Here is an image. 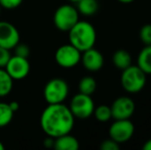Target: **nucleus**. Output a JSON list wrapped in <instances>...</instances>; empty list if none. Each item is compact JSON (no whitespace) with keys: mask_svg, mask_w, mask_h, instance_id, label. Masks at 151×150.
<instances>
[{"mask_svg":"<svg viewBox=\"0 0 151 150\" xmlns=\"http://www.w3.org/2000/svg\"><path fill=\"white\" fill-rule=\"evenodd\" d=\"M75 117L69 106L64 103L47 104L40 116V126L46 136L58 138L71 133L74 128Z\"/></svg>","mask_w":151,"mask_h":150,"instance_id":"obj_1","label":"nucleus"},{"mask_svg":"<svg viewBox=\"0 0 151 150\" xmlns=\"http://www.w3.org/2000/svg\"><path fill=\"white\" fill-rule=\"evenodd\" d=\"M69 43L75 46L80 52L93 47L97 41L96 29L90 22L78 21L69 31Z\"/></svg>","mask_w":151,"mask_h":150,"instance_id":"obj_2","label":"nucleus"},{"mask_svg":"<svg viewBox=\"0 0 151 150\" xmlns=\"http://www.w3.org/2000/svg\"><path fill=\"white\" fill-rule=\"evenodd\" d=\"M120 82L125 92L129 94H137L145 86L146 74L138 66L131 65L122 70Z\"/></svg>","mask_w":151,"mask_h":150,"instance_id":"obj_3","label":"nucleus"},{"mask_svg":"<svg viewBox=\"0 0 151 150\" xmlns=\"http://www.w3.org/2000/svg\"><path fill=\"white\" fill-rule=\"evenodd\" d=\"M79 21V12L71 4L59 6L54 14V24L58 30L68 32Z\"/></svg>","mask_w":151,"mask_h":150,"instance_id":"obj_4","label":"nucleus"},{"mask_svg":"<svg viewBox=\"0 0 151 150\" xmlns=\"http://www.w3.org/2000/svg\"><path fill=\"white\" fill-rule=\"evenodd\" d=\"M69 95V85L62 78H52L46 82L43 90L44 100L47 104L64 103Z\"/></svg>","mask_w":151,"mask_h":150,"instance_id":"obj_5","label":"nucleus"},{"mask_svg":"<svg viewBox=\"0 0 151 150\" xmlns=\"http://www.w3.org/2000/svg\"><path fill=\"white\" fill-rule=\"evenodd\" d=\"M69 108L75 118L86 119L93 115L95 110V103L90 95L78 93L71 99Z\"/></svg>","mask_w":151,"mask_h":150,"instance_id":"obj_6","label":"nucleus"},{"mask_svg":"<svg viewBox=\"0 0 151 150\" xmlns=\"http://www.w3.org/2000/svg\"><path fill=\"white\" fill-rule=\"evenodd\" d=\"M81 60V52L71 43L61 45L55 54V61L62 68H73L77 66Z\"/></svg>","mask_w":151,"mask_h":150,"instance_id":"obj_7","label":"nucleus"},{"mask_svg":"<svg viewBox=\"0 0 151 150\" xmlns=\"http://www.w3.org/2000/svg\"><path fill=\"white\" fill-rule=\"evenodd\" d=\"M134 133L135 126L129 119H115L109 128V138L121 144L131 140Z\"/></svg>","mask_w":151,"mask_h":150,"instance_id":"obj_8","label":"nucleus"},{"mask_svg":"<svg viewBox=\"0 0 151 150\" xmlns=\"http://www.w3.org/2000/svg\"><path fill=\"white\" fill-rule=\"evenodd\" d=\"M4 69L14 80H22L26 78L30 72V63L28 58L14 55L10 57Z\"/></svg>","mask_w":151,"mask_h":150,"instance_id":"obj_9","label":"nucleus"},{"mask_svg":"<svg viewBox=\"0 0 151 150\" xmlns=\"http://www.w3.org/2000/svg\"><path fill=\"white\" fill-rule=\"evenodd\" d=\"M135 103L129 97L121 96L113 101L110 106L112 118L114 119H129L135 112Z\"/></svg>","mask_w":151,"mask_h":150,"instance_id":"obj_10","label":"nucleus"},{"mask_svg":"<svg viewBox=\"0 0 151 150\" xmlns=\"http://www.w3.org/2000/svg\"><path fill=\"white\" fill-rule=\"evenodd\" d=\"M20 42V33L14 25L6 21H0V46L12 50Z\"/></svg>","mask_w":151,"mask_h":150,"instance_id":"obj_11","label":"nucleus"},{"mask_svg":"<svg viewBox=\"0 0 151 150\" xmlns=\"http://www.w3.org/2000/svg\"><path fill=\"white\" fill-rule=\"evenodd\" d=\"M81 62L84 69L90 72H97L104 66V57L96 48L91 47L81 52Z\"/></svg>","mask_w":151,"mask_h":150,"instance_id":"obj_12","label":"nucleus"},{"mask_svg":"<svg viewBox=\"0 0 151 150\" xmlns=\"http://www.w3.org/2000/svg\"><path fill=\"white\" fill-rule=\"evenodd\" d=\"M54 148L56 150H77L79 148V142L69 133L55 138Z\"/></svg>","mask_w":151,"mask_h":150,"instance_id":"obj_13","label":"nucleus"},{"mask_svg":"<svg viewBox=\"0 0 151 150\" xmlns=\"http://www.w3.org/2000/svg\"><path fill=\"white\" fill-rule=\"evenodd\" d=\"M112 62L114 66L119 70H124L132 65V56L127 50H117L112 56Z\"/></svg>","mask_w":151,"mask_h":150,"instance_id":"obj_14","label":"nucleus"},{"mask_svg":"<svg viewBox=\"0 0 151 150\" xmlns=\"http://www.w3.org/2000/svg\"><path fill=\"white\" fill-rule=\"evenodd\" d=\"M137 62V66L146 75L151 74V44L150 45H145L142 48L139 56H138Z\"/></svg>","mask_w":151,"mask_h":150,"instance_id":"obj_15","label":"nucleus"},{"mask_svg":"<svg viewBox=\"0 0 151 150\" xmlns=\"http://www.w3.org/2000/svg\"><path fill=\"white\" fill-rule=\"evenodd\" d=\"M78 12L82 16L91 17L93 16L99 9V3L98 0H79L76 2Z\"/></svg>","mask_w":151,"mask_h":150,"instance_id":"obj_16","label":"nucleus"},{"mask_svg":"<svg viewBox=\"0 0 151 150\" xmlns=\"http://www.w3.org/2000/svg\"><path fill=\"white\" fill-rule=\"evenodd\" d=\"M14 88V79L9 76L4 68H0V98L10 94Z\"/></svg>","mask_w":151,"mask_h":150,"instance_id":"obj_17","label":"nucleus"},{"mask_svg":"<svg viewBox=\"0 0 151 150\" xmlns=\"http://www.w3.org/2000/svg\"><path fill=\"white\" fill-rule=\"evenodd\" d=\"M96 88H97V81L93 77L91 76H84L80 79L79 83H78V90L79 93L84 95H91L95 93Z\"/></svg>","mask_w":151,"mask_h":150,"instance_id":"obj_18","label":"nucleus"},{"mask_svg":"<svg viewBox=\"0 0 151 150\" xmlns=\"http://www.w3.org/2000/svg\"><path fill=\"white\" fill-rule=\"evenodd\" d=\"M14 112L10 109L8 103L0 102V128L8 126L14 118Z\"/></svg>","mask_w":151,"mask_h":150,"instance_id":"obj_19","label":"nucleus"},{"mask_svg":"<svg viewBox=\"0 0 151 150\" xmlns=\"http://www.w3.org/2000/svg\"><path fill=\"white\" fill-rule=\"evenodd\" d=\"M93 114L95 115L96 119L101 122H107L112 118L111 108L107 105H100L98 107H95Z\"/></svg>","mask_w":151,"mask_h":150,"instance_id":"obj_20","label":"nucleus"},{"mask_svg":"<svg viewBox=\"0 0 151 150\" xmlns=\"http://www.w3.org/2000/svg\"><path fill=\"white\" fill-rule=\"evenodd\" d=\"M140 39L145 45L151 44V24H146L140 30Z\"/></svg>","mask_w":151,"mask_h":150,"instance_id":"obj_21","label":"nucleus"},{"mask_svg":"<svg viewBox=\"0 0 151 150\" xmlns=\"http://www.w3.org/2000/svg\"><path fill=\"white\" fill-rule=\"evenodd\" d=\"M12 50H14V55L16 56L23 57V58H28L29 55H30V48L25 43H20L19 42Z\"/></svg>","mask_w":151,"mask_h":150,"instance_id":"obj_22","label":"nucleus"},{"mask_svg":"<svg viewBox=\"0 0 151 150\" xmlns=\"http://www.w3.org/2000/svg\"><path fill=\"white\" fill-rule=\"evenodd\" d=\"M24 0H0V6L5 9H14L23 3Z\"/></svg>","mask_w":151,"mask_h":150,"instance_id":"obj_23","label":"nucleus"},{"mask_svg":"<svg viewBox=\"0 0 151 150\" xmlns=\"http://www.w3.org/2000/svg\"><path fill=\"white\" fill-rule=\"evenodd\" d=\"M100 148L102 150H118L119 149V144L117 142H115L114 140H112L111 138L106 139L100 145Z\"/></svg>","mask_w":151,"mask_h":150,"instance_id":"obj_24","label":"nucleus"},{"mask_svg":"<svg viewBox=\"0 0 151 150\" xmlns=\"http://www.w3.org/2000/svg\"><path fill=\"white\" fill-rule=\"evenodd\" d=\"M10 57H12L10 50L0 46V68H4L6 66Z\"/></svg>","mask_w":151,"mask_h":150,"instance_id":"obj_25","label":"nucleus"},{"mask_svg":"<svg viewBox=\"0 0 151 150\" xmlns=\"http://www.w3.org/2000/svg\"><path fill=\"white\" fill-rule=\"evenodd\" d=\"M55 144V138H52V137H48L44 140V146L47 147V148H50V147H54Z\"/></svg>","mask_w":151,"mask_h":150,"instance_id":"obj_26","label":"nucleus"},{"mask_svg":"<svg viewBox=\"0 0 151 150\" xmlns=\"http://www.w3.org/2000/svg\"><path fill=\"white\" fill-rule=\"evenodd\" d=\"M8 105H9L10 109H12L14 112H17V111L20 109V104H19L17 101H12L10 103H8Z\"/></svg>","mask_w":151,"mask_h":150,"instance_id":"obj_27","label":"nucleus"},{"mask_svg":"<svg viewBox=\"0 0 151 150\" xmlns=\"http://www.w3.org/2000/svg\"><path fill=\"white\" fill-rule=\"evenodd\" d=\"M143 149L144 150H151V139H149L148 141H146V143L143 145Z\"/></svg>","mask_w":151,"mask_h":150,"instance_id":"obj_28","label":"nucleus"},{"mask_svg":"<svg viewBox=\"0 0 151 150\" xmlns=\"http://www.w3.org/2000/svg\"><path fill=\"white\" fill-rule=\"evenodd\" d=\"M118 2H120V3H123V4H129V3H132V2H134L135 0H117Z\"/></svg>","mask_w":151,"mask_h":150,"instance_id":"obj_29","label":"nucleus"},{"mask_svg":"<svg viewBox=\"0 0 151 150\" xmlns=\"http://www.w3.org/2000/svg\"><path fill=\"white\" fill-rule=\"evenodd\" d=\"M0 150H4V145L1 141H0Z\"/></svg>","mask_w":151,"mask_h":150,"instance_id":"obj_30","label":"nucleus"},{"mask_svg":"<svg viewBox=\"0 0 151 150\" xmlns=\"http://www.w3.org/2000/svg\"><path fill=\"white\" fill-rule=\"evenodd\" d=\"M67 1H69V2H73V3H76V2H78L79 0H67Z\"/></svg>","mask_w":151,"mask_h":150,"instance_id":"obj_31","label":"nucleus"},{"mask_svg":"<svg viewBox=\"0 0 151 150\" xmlns=\"http://www.w3.org/2000/svg\"><path fill=\"white\" fill-rule=\"evenodd\" d=\"M1 8H2V7H1V6H0V14H1Z\"/></svg>","mask_w":151,"mask_h":150,"instance_id":"obj_32","label":"nucleus"}]
</instances>
